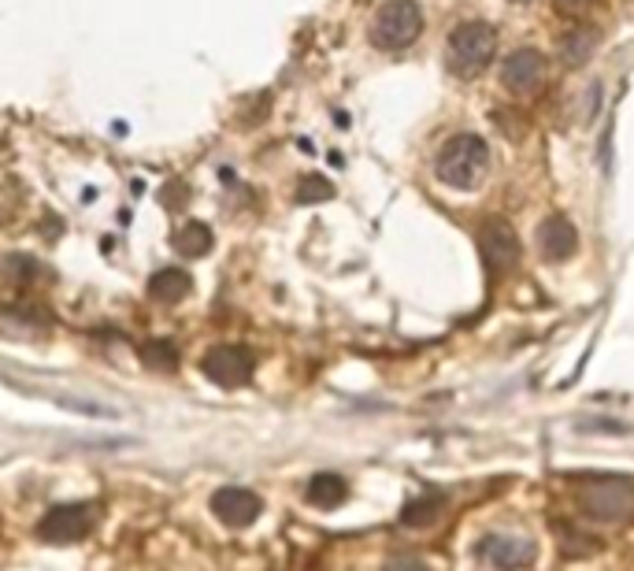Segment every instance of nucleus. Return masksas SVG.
<instances>
[{
    "label": "nucleus",
    "mask_w": 634,
    "mask_h": 571,
    "mask_svg": "<svg viewBox=\"0 0 634 571\" xmlns=\"http://www.w3.org/2000/svg\"><path fill=\"white\" fill-rule=\"evenodd\" d=\"M575 505L590 520L601 523H631L634 520V479L623 475H586L579 479Z\"/></svg>",
    "instance_id": "f257e3e1"
},
{
    "label": "nucleus",
    "mask_w": 634,
    "mask_h": 571,
    "mask_svg": "<svg viewBox=\"0 0 634 571\" xmlns=\"http://www.w3.org/2000/svg\"><path fill=\"white\" fill-rule=\"evenodd\" d=\"M486 171H490V149H486V141L475 138V134H460V138L445 141V149L438 153V160H434L438 182L453 186V190L479 186Z\"/></svg>",
    "instance_id": "f03ea898"
},
{
    "label": "nucleus",
    "mask_w": 634,
    "mask_h": 571,
    "mask_svg": "<svg viewBox=\"0 0 634 571\" xmlns=\"http://www.w3.org/2000/svg\"><path fill=\"white\" fill-rule=\"evenodd\" d=\"M497 52V30L490 23H464L449 34V67L460 78H479Z\"/></svg>",
    "instance_id": "7ed1b4c3"
},
{
    "label": "nucleus",
    "mask_w": 634,
    "mask_h": 571,
    "mask_svg": "<svg viewBox=\"0 0 634 571\" xmlns=\"http://www.w3.org/2000/svg\"><path fill=\"white\" fill-rule=\"evenodd\" d=\"M423 30V12H419L416 0H390L375 12L371 23V45L382 52L408 49Z\"/></svg>",
    "instance_id": "20e7f679"
},
{
    "label": "nucleus",
    "mask_w": 634,
    "mask_h": 571,
    "mask_svg": "<svg viewBox=\"0 0 634 571\" xmlns=\"http://www.w3.org/2000/svg\"><path fill=\"white\" fill-rule=\"evenodd\" d=\"M101 520V505H89V501H75V505H60L45 512L38 523V538L41 542H52V546H71V542H82L93 534Z\"/></svg>",
    "instance_id": "39448f33"
},
{
    "label": "nucleus",
    "mask_w": 634,
    "mask_h": 571,
    "mask_svg": "<svg viewBox=\"0 0 634 571\" xmlns=\"http://www.w3.org/2000/svg\"><path fill=\"white\" fill-rule=\"evenodd\" d=\"M201 371L216 386H223V390H238V386H245V382L253 379L256 356L249 345H216V349L204 353Z\"/></svg>",
    "instance_id": "423d86ee"
},
{
    "label": "nucleus",
    "mask_w": 634,
    "mask_h": 571,
    "mask_svg": "<svg viewBox=\"0 0 634 571\" xmlns=\"http://www.w3.org/2000/svg\"><path fill=\"white\" fill-rule=\"evenodd\" d=\"M482 256H486V267L494 275H508V271L520 267V238L505 219H486L482 223Z\"/></svg>",
    "instance_id": "0eeeda50"
},
{
    "label": "nucleus",
    "mask_w": 634,
    "mask_h": 571,
    "mask_svg": "<svg viewBox=\"0 0 634 571\" xmlns=\"http://www.w3.org/2000/svg\"><path fill=\"white\" fill-rule=\"evenodd\" d=\"M212 512H216L219 523H227V527L241 531V527H249V523L260 520L264 501H260L253 490H245V486H223V490L212 494Z\"/></svg>",
    "instance_id": "6e6552de"
},
{
    "label": "nucleus",
    "mask_w": 634,
    "mask_h": 571,
    "mask_svg": "<svg viewBox=\"0 0 634 571\" xmlns=\"http://www.w3.org/2000/svg\"><path fill=\"white\" fill-rule=\"evenodd\" d=\"M479 549L497 571H523L538 560V546L531 538H516V534H490V538H482Z\"/></svg>",
    "instance_id": "1a4fd4ad"
},
{
    "label": "nucleus",
    "mask_w": 634,
    "mask_h": 571,
    "mask_svg": "<svg viewBox=\"0 0 634 571\" xmlns=\"http://www.w3.org/2000/svg\"><path fill=\"white\" fill-rule=\"evenodd\" d=\"M501 78H505V86L512 89V93L531 97V93H538L542 82H546V56L538 49L512 52L505 60V67H501Z\"/></svg>",
    "instance_id": "9d476101"
},
{
    "label": "nucleus",
    "mask_w": 634,
    "mask_h": 571,
    "mask_svg": "<svg viewBox=\"0 0 634 571\" xmlns=\"http://www.w3.org/2000/svg\"><path fill=\"white\" fill-rule=\"evenodd\" d=\"M538 245H542V256H546L549 264H564L579 249V234H575V227L564 216H549L538 227Z\"/></svg>",
    "instance_id": "9b49d317"
},
{
    "label": "nucleus",
    "mask_w": 634,
    "mask_h": 571,
    "mask_svg": "<svg viewBox=\"0 0 634 571\" xmlns=\"http://www.w3.org/2000/svg\"><path fill=\"white\" fill-rule=\"evenodd\" d=\"M345 497H349V486H345V479L334 475V471H319L305 486V501L312 508H323V512H334L338 505H345Z\"/></svg>",
    "instance_id": "f8f14e48"
},
{
    "label": "nucleus",
    "mask_w": 634,
    "mask_h": 571,
    "mask_svg": "<svg viewBox=\"0 0 634 571\" xmlns=\"http://www.w3.org/2000/svg\"><path fill=\"white\" fill-rule=\"evenodd\" d=\"M597 41H601V34H597L594 26H571L568 34L560 38V60L568 67H583L590 64V56L597 52Z\"/></svg>",
    "instance_id": "ddd939ff"
},
{
    "label": "nucleus",
    "mask_w": 634,
    "mask_h": 571,
    "mask_svg": "<svg viewBox=\"0 0 634 571\" xmlns=\"http://www.w3.org/2000/svg\"><path fill=\"white\" fill-rule=\"evenodd\" d=\"M190 290H193V279L186 271H178V267H160L153 279H149V297H153V301H164V305L186 301Z\"/></svg>",
    "instance_id": "4468645a"
},
{
    "label": "nucleus",
    "mask_w": 634,
    "mask_h": 571,
    "mask_svg": "<svg viewBox=\"0 0 634 571\" xmlns=\"http://www.w3.org/2000/svg\"><path fill=\"white\" fill-rule=\"evenodd\" d=\"M212 242H216V238H212V227L201 223V219H193V223H186V227H178V234H175V249L182 256H190V260L208 256Z\"/></svg>",
    "instance_id": "2eb2a0df"
},
{
    "label": "nucleus",
    "mask_w": 634,
    "mask_h": 571,
    "mask_svg": "<svg viewBox=\"0 0 634 571\" xmlns=\"http://www.w3.org/2000/svg\"><path fill=\"white\" fill-rule=\"evenodd\" d=\"M442 508H445L442 494H419L401 508V523H405V527H431V523L442 516Z\"/></svg>",
    "instance_id": "dca6fc26"
},
{
    "label": "nucleus",
    "mask_w": 634,
    "mask_h": 571,
    "mask_svg": "<svg viewBox=\"0 0 634 571\" xmlns=\"http://www.w3.org/2000/svg\"><path fill=\"white\" fill-rule=\"evenodd\" d=\"M141 364L149 371H160V375H171L178 371V345L175 342H164V338H149V342L138 349Z\"/></svg>",
    "instance_id": "f3484780"
},
{
    "label": "nucleus",
    "mask_w": 634,
    "mask_h": 571,
    "mask_svg": "<svg viewBox=\"0 0 634 571\" xmlns=\"http://www.w3.org/2000/svg\"><path fill=\"white\" fill-rule=\"evenodd\" d=\"M557 538L564 557H594V553H601V538L579 531V527H568L564 520H557Z\"/></svg>",
    "instance_id": "a211bd4d"
},
{
    "label": "nucleus",
    "mask_w": 634,
    "mask_h": 571,
    "mask_svg": "<svg viewBox=\"0 0 634 571\" xmlns=\"http://www.w3.org/2000/svg\"><path fill=\"white\" fill-rule=\"evenodd\" d=\"M293 197H297V204H323L334 197V186H330L323 175H305L301 182H297Z\"/></svg>",
    "instance_id": "6ab92c4d"
},
{
    "label": "nucleus",
    "mask_w": 634,
    "mask_h": 571,
    "mask_svg": "<svg viewBox=\"0 0 634 571\" xmlns=\"http://www.w3.org/2000/svg\"><path fill=\"white\" fill-rule=\"evenodd\" d=\"M382 571H431V564L427 560L412 557V553H401V557H390L386 564H382Z\"/></svg>",
    "instance_id": "aec40b11"
},
{
    "label": "nucleus",
    "mask_w": 634,
    "mask_h": 571,
    "mask_svg": "<svg viewBox=\"0 0 634 571\" xmlns=\"http://www.w3.org/2000/svg\"><path fill=\"white\" fill-rule=\"evenodd\" d=\"M4 271L15 275V279H30V275H34V260L23 256V253H12L8 260H4Z\"/></svg>",
    "instance_id": "412c9836"
},
{
    "label": "nucleus",
    "mask_w": 634,
    "mask_h": 571,
    "mask_svg": "<svg viewBox=\"0 0 634 571\" xmlns=\"http://www.w3.org/2000/svg\"><path fill=\"white\" fill-rule=\"evenodd\" d=\"M553 4H557V12L568 15V19H579V15H586L594 8V0H553Z\"/></svg>",
    "instance_id": "4be33fe9"
}]
</instances>
